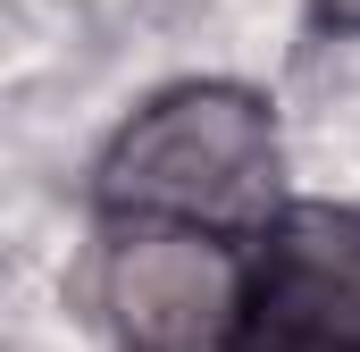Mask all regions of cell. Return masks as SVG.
Listing matches in <instances>:
<instances>
[{
  "instance_id": "cell-4",
  "label": "cell",
  "mask_w": 360,
  "mask_h": 352,
  "mask_svg": "<svg viewBox=\"0 0 360 352\" xmlns=\"http://www.w3.org/2000/svg\"><path fill=\"white\" fill-rule=\"evenodd\" d=\"M319 17H327V25H352V34H360V0H319Z\"/></svg>"
},
{
  "instance_id": "cell-3",
  "label": "cell",
  "mask_w": 360,
  "mask_h": 352,
  "mask_svg": "<svg viewBox=\"0 0 360 352\" xmlns=\"http://www.w3.org/2000/svg\"><path fill=\"white\" fill-rule=\"evenodd\" d=\"M235 352H360V210L293 201L260 235Z\"/></svg>"
},
{
  "instance_id": "cell-2",
  "label": "cell",
  "mask_w": 360,
  "mask_h": 352,
  "mask_svg": "<svg viewBox=\"0 0 360 352\" xmlns=\"http://www.w3.org/2000/svg\"><path fill=\"white\" fill-rule=\"evenodd\" d=\"M101 310L117 352H235L252 319V252L201 227H117Z\"/></svg>"
},
{
  "instance_id": "cell-1",
  "label": "cell",
  "mask_w": 360,
  "mask_h": 352,
  "mask_svg": "<svg viewBox=\"0 0 360 352\" xmlns=\"http://www.w3.org/2000/svg\"><path fill=\"white\" fill-rule=\"evenodd\" d=\"M109 227H201V235H269L285 218L276 118L243 84H176L117 126L92 168Z\"/></svg>"
}]
</instances>
